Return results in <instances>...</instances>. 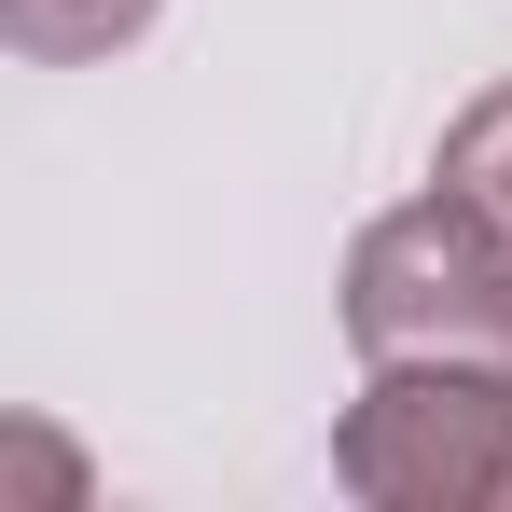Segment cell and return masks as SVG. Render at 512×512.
<instances>
[{
  "instance_id": "277c9868",
  "label": "cell",
  "mask_w": 512,
  "mask_h": 512,
  "mask_svg": "<svg viewBox=\"0 0 512 512\" xmlns=\"http://www.w3.org/2000/svg\"><path fill=\"white\" fill-rule=\"evenodd\" d=\"M443 180H457L471 208H499V222H512V84H485L457 125H443Z\"/></svg>"
},
{
  "instance_id": "3957f363",
  "label": "cell",
  "mask_w": 512,
  "mask_h": 512,
  "mask_svg": "<svg viewBox=\"0 0 512 512\" xmlns=\"http://www.w3.org/2000/svg\"><path fill=\"white\" fill-rule=\"evenodd\" d=\"M167 0H0V42L14 56H42V70H84V56H111V42H139Z\"/></svg>"
},
{
  "instance_id": "7a4b0ae2",
  "label": "cell",
  "mask_w": 512,
  "mask_h": 512,
  "mask_svg": "<svg viewBox=\"0 0 512 512\" xmlns=\"http://www.w3.org/2000/svg\"><path fill=\"white\" fill-rule=\"evenodd\" d=\"M333 471L374 512H485L512 499V374H443V360H402L374 374L333 429Z\"/></svg>"
},
{
  "instance_id": "6da1fadb",
  "label": "cell",
  "mask_w": 512,
  "mask_h": 512,
  "mask_svg": "<svg viewBox=\"0 0 512 512\" xmlns=\"http://www.w3.org/2000/svg\"><path fill=\"white\" fill-rule=\"evenodd\" d=\"M346 333L374 374L443 360V374H512V222L429 180L416 208L360 222L346 250Z\"/></svg>"
}]
</instances>
